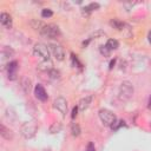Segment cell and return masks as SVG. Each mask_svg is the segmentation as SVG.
<instances>
[{"label": "cell", "mask_w": 151, "mask_h": 151, "mask_svg": "<svg viewBox=\"0 0 151 151\" xmlns=\"http://www.w3.org/2000/svg\"><path fill=\"white\" fill-rule=\"evenodd\" d=\"M133 94V86L130 81L127 80H124L120 86H119V90H118V97L119 99L122 100H129Z\"/></svg>", "instance_id": "1"}, {"label": "cell", "mask_w": 151, "mask_h": 151, "mask_svg": "<svg viewBox=\"0 0 151 151\" xmlns=\"http://www.w3.org/2000/svg\"><path fill=\"white\" fill-rule=\"evenodd\" d=\"M37 131H38V125H37V123H35L34 120L24 123L22 126H21V129H20L21 134H22L25 138H27V139L34 137L35 133H37Z\"/></svg>", "instance_id": "2"}, {"label": "cell", "mask_w": 151, "mask_h": 151, "mask_svg": "<svg viewBox=\"0 0 151 151\" xmlns=\"http://www.w3.org/2000/svg\"><path fill=\"white\" fill-rule=\"evenodd\" d=\"M99 118H100V120H101V123L104 124V125H106V126H110L111 127V125H113V123H116V120H117V117H116V114L112 112V111H110V110H107V109H101V110H99Z\"/></svg>", "instance_id": "3"}, {"label": "cell", "mask_w": 151, "mask_h": 151, "mask_svg": "<svg viewBox=\"0 0 151 151\" xmlns=\"http://www.w3.org/2000/svg\"><path fill=\"white\" fill-rule=\"evenodd\" d=\"M33 54L35 57L41 58L44 61L45 60H50V58H51L50 57V50H48V47L45 44H41V42H38V44L34 45V47H33Z\"/></svg>", "instance_id": "4"}, {"label": "cell", "mask_w": 151, "mask_h": 151, "mask_svg": "<svg viewBox=\"0 0 151 151\" xmlns=\"http://www.w3.org/2000/svg\"><path fill=\"white\" fill-rule=\"evenodd\" d=\"M40 34L44 35L45 38L54 39V38H57L58 35H60V29H59V27H58L57 25L50 24V25H45V27L41 29Z\"/></svg>", "instance_id": "5"}, {"label": "cell", "mask_w": 151, "mask_h": 151, "mask_svg": "<svg viewBox=\"0 0 151 151\" xmlns=\"http://www.w3.org/2000/svg\"><path fill=\"white\" fill-rule=\"evenodd\" d=\"M53 106H54V109H57L63 116H65V114L67 113V101H66L65 98L58 97V98L54 100Z\"/></svg>", "instance_id": "6"}, {"label": "cell", "mask_w": 151, "mask_h": 151, "mask_svg": "<svg viewBox=\"0 0 151 151\" xmlns=\"http://www.w3.org/2000/svg\"><path fill=\"white\" fill-rule=\"evenodd\" d=\"M50 50H51L52 54L54 55V58L57 60H64V58H65V51H64V48L60 45L51 44L50 45Z\"/></svg>", "instance_id": "7"}, {"label": "cell", "mask_w": 151, "mask_h": 151, "mask_svg": "<svg viewBox=\"0 0 151 151\" xmlns=\"http://www.w3.org/2000/svg\"><path fill=\"white\" fill-rule=\"evenodd\" d=\"M34 94H35V97L39 99V100H41V101H46L47 100V93H46V91H45V88L42 87V85H40V84H38V85H35V87H34Z\"/></svg>", "instance_id": "8"}, {"label": "cell", "mask_w": 151, "mask_h": 151, "mask_svg": "<svg viewBox=\"0 0 151 151\" xmlns=\"http://www.w3.org/2000/svg\"><path fill=\"white\" fill-rule=\"evenodd\" d=\"M17 71H18V63H17L15 60L8 63V65H7V74H8V79L14 80V79H15V76H17Z\"/></svg>", "instance_id": "9"}, {"label": "cell", "mask_w": 151, "mask_h": 151, "mask_svg": "<svg viewBox=\"0 0 151 151\" xmlns=\"http://www.w3.org/2000/svg\"><path fill=\"white\" fill-rule=\"evenodd\" d=\"M0 24L5 28H11L12 27V17L8 13L2 12L0 14Z\"/></svg>", "instance_id": "10"}, {"label": "cell", "mask_w": 151, "mask_h": 151, "mask_svg": "<svg viewBox=\"0 0 151 151\" xmlns=\"http://www.w3.org/2000/svg\"><path fill=\"white\" fill-rule=\"evenodd\" d=\"M91 101H92V96H85L84 98H81V99L79 100V103H78V109H79L80 111H85V110L90 106Z\"/></svg>", "instance_id": "11"}, {"label": "cell", "mask_w": 151, "mask_h": 151, "mask_svg": "<svg viewBox=\"0 0 151 151\" xmlns=\"http://www.w3.org/2000/svg\"><path fill=\"white\" fill-rule=\"evenodd\" d=\"M0 134H1V137H4L5 139H12V137H13L12 131H11L9 129H7L4 124L0 125Z\"/></svg>", "instance_id": "12"}, {"label": "cell", "mask_w": 151, "mask_h": 151, "mask_svg": "<svg viewBox=\"0 0 151 151\" xmlns=\"http://www.w3.org/2000/svg\"><path fill=\"white\" fill-rule=\"evenodd\" d=\"M110 25H111L113 28L118 29V31H123V29H124V26H125V24H124L123 21H120L119 19H116V18L110 20Z\"/></svg>", "instance_id": "13"}, {"label": "cell", "mask_w": 151, "mask_h": 151, "mask_svg": "<svg viewBox=\"0 0 151 151\" xmlns=\"http://www.w3.org/2000/svg\"><path fill=\"white\" fill-rule=\"evenodd\" d=\"M45 25H46V24H44L42 21H40V20H38V19H33V20L31 21V26H32L34 29L39 31V32H41V29L45 27Z\"/></svg>", "instance_id": "14"}, {"label": "cell", "mask_w": 151, "mask_h": 151, "mask_svg": "<svg viewBox=\"0 0 151 151\" xmlns=\"http://www.w3.org/2000/svg\"><path fill=\"white\" fill-rule=\"evenodd\" d=\"M21 87H22L24 92L27 93V92L31 90V79L27 78V77H24V78L21 79Z\"/></svg>", "instance_id": "15"}, {"label": "cell", "mask_w": 151, "mask_h": 151, "mask_svg": "<svg viewBox=\"0 0 151 151\" xmlns=\"http://www.w3.org/2000/svg\"><path fill=\"white\" fill-rule=\"evenodd\" d=\"M98 8H99V4L98 2H91L87 6L83 7V12L84 13H90V12H92L94 9H98Z\"/></svg>", "instance_id": "16"}, {"label": "cell", "mask_w": 151, "mask_h": 151, "mask_svg": "<svg viewBox=\"0 0 151 151\" xmlns=\"http://www.w3.org/2000/svg\"><path fill=\"white\" fill-rule=\"evenodd\" d=\"M53 65H52V63L50 61V60H45L44 63H41V64H39V70H42V71H51V70H53V67H52Z\"/></svg>", "instance_id": "17"}, {"label": "cell", "mask_w": 151, "mask_h": 151, "mask_svg": "<svg viewBox=\"0 0 151 151\" xmlns=\"http://www.w3.org/2000/svg\"><path fill=\"white\" fill-rule=\"evenodd\" d=\"M105 45H106L111 51H112V50H117V48L119 47V44H118V41H117L116 39H109Z\"/></svg>", "instance_id": "18"}, {"label": "cell", "mask_w": 151, "mask_h": 151, "mask_svg": "<svg viewBox=\"0 0 151 151\" xmlns=\"http://www.w3.org/2000/svg\"><path fill=\"white\" fill-rule=\"evenodd\" d=\"M61 129H63L61 123H53L51 125V127H50V132L51 133H58V132L61 131Z\"/></svg>", "instance_id": "19"}, {"label": "cell", "mask_w": 151, "mask_h": 151, "mask_svg": "<svg viewBox=\"0 0 151 151\" xmlns=\"http://www.w3.org/2000/svg\"><path fill=\"white\" fill-rule=\"evenodd\" d=\"M71 132H72V136H73V137H78V136L80 134V126H79L78 124L73 123V124L71 125Z\"/></svg>", "instance_id": "20"}, {"label": "cell", "mask_w": 151, "mask_h": 151, "mask_svg": "<svg viewBox=\"0 0 151 151\" xmlns=\"http://www.w3.org/2000/svg\"><path fill=\"white\" fill-rule=\"evenodd\" d=\"M122 126H126L125 122H124V120H116V123H113V125H111V129H112L113 131H116V130H118V129L122 127Z\"/></svg>", "instance_id": "21"}, {"label": "cell", "mask_w": 151, "mask_h": 151, "mask_svg": "<svg viewBox=\"0 0 151 151\" xmlns=\"http://www.w3.org/2000/svg\"><path fill=\"white\" fill-rule=\"evenodd\" d=\"M53 15V12H52V9H50V8H44L42 11H41V17L42 18H51Z\"/></svg>", "instance_id": "22"}, {"label": "cell", "mask_w": 151, "mask_h": 151, "mask_svg": "<svg viewBox=\"0 0 151 151\" xmlns=\"http://www.w3.org/2000/svg\"><path fill=\"white\" fill-rule=\"evenodd\" d=\"M110 52H111V50H110L106 45H101V46H100V53L104 54L105 57H109V55H110Z\"/></svg>", "instance_id": "23"}, {"label": "cell", "mask_w": 151, "mask_h": 151, "mask_svg": "<svg viewBox=\"0 0 151 151\" xmlns=\"http://www.w3.org/2000/svg\"><path fill=\"white\" fill-rule=\"evenodd\" d=\"M48 74L51 76V78H54V79H55V78H59V76H60L59 71H57V70H54V68L51 70V71L48 72Z\"/></svg>", "instance_id": "24"}, {"label": "cell", "mask_w": 151, "mask_h": 151, "mask_svg": "<svg viewBox=\"0 0 151 151\" xmlns=\"http://www.w3.org/2000/svg\"><path fill=\"white\" fill-rule=\"evenodd\" d=\"M71 57H72V61H73V64H74V65H77L78 67H81V64L79 63V60H78L77 55H74V54L72 53V54H71Z\"/></svg>", "instance_id": "25"}, {"label": "cell", "mask_w": 151, "mask_h": 151, "mask_svg": "<svg viewBox=\"0 0 151 151\" xmlns=\"http://www.w3.org/2000/svg\"><path fill=\"white\" fill-rule=\"evenodd\" d=\"M85 151H96V150H94V144H93L92 142H90V143L87 144V147H86Z\"/></svg>", "instance_id": "26"}, {"label": "cell", "mask_w": 151, "mask_h": 151, "mask_svg": "<svg viewBox=\"0 0 151 151\" xmlns=\"http://www.w3.org/2000/svg\"><path fill=\"white\" fill-rule=\"evenodd\" d=\"M78 106H76V107H73V110H72V114H71V117H72V119H74L76 117H77V114H78Z\"/></svg>", "instance_id": "27"}, {"label": "cell", "mask_w": 151, "mask_h": 151, "mask_svg": "<svg viewBox=\"0 0 151 151\" xmlns=\"http://www.w3.org/2000/svg\"><path fill=\"white\" fill-rule=\"evenodd\" d=\"M114 63H116V59H113V60H111V63H110V70L114 66Z\"/></svg>", "instance_id": "28"}, {"label": "cell", "mask_w": 151, "mask_h": 151, "mask_svg": "<svg viewBox=\"0 0 151 151\" xmlns=\"http://www.w3.org/2000/svg\"><path fill=\"white\" fill-rule=\"evenodd\" d=\"M147 107L151 110V94H150V97H149V103H147Z\"/></svg>", "instance_id": "29"}, {"label": "cell", "mask_w": 151, "mask_h": 151, "mask_svg": "<svg viewBox=\"0 0 151 151\" xmlns=\"http://www.w3.org/2000/svg\"><path fill=\"white\" fill-rule=\"evenodd\" d=\"M147 39H149V42L151 44V31L149 32V35H147Z\"/></svg>", "instance_id": "30"}]
</instances>
